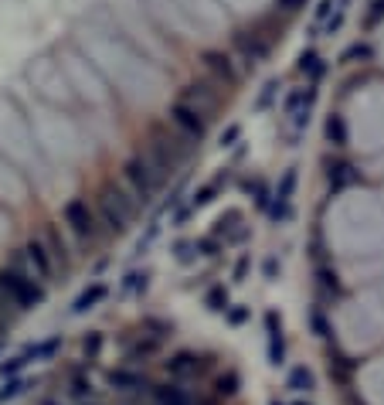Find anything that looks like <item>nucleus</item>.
<instances>
[{
	"mask_svg": "<svg viewBox=\"0 0 384 405\" xmlns=\"http://www.w3.org/2000/svg\"><path fill=\"white\" fill-rule=\"evenodd\" d=\"M96 211H99V218H102V225H105V232L109 235H126L129 232V225L136 221V214H140V208L143 204L133 198V191L119 181H105L102 188H99V195H96Z\"/></svg>",
	"mask_w": 384,
	"mask_h": 405,
	"instance_id": "nucleus-1",
	"label": "nucleus"
},
{
	"mask_svg": "<svg viewBox=\"0 0 384 405\" xmlns=\"http://www.w3.org/2000/svg\"><path fill=\"white\" fill-rule=\"evenodd\" d=\"M0 286L7 290V297L17 304L21 313L38 310V306L48 300V290H44V283H38V276L31 273V262H27L24 249L0 269Z\"/></svg>",
	"mask_w": 384,
	"mask_h": 405,
	"instance_id": "nucleus-2",
	"label": "nucleus"
},
{
	"mask_svg": "<svg viewBox=\"0 0 384 405\" xmlns=\"http://www.w3.org/2000/svg\"><path fill=\"white\" fill-rule=\"evenodd\" d=\"M191 150H194V140H188L184 133H177V130L164 126V123H153V126L146 130V150H143V154H146L167 177H174V174L188 164Z\"/></svg>",
	"mask_w": 384,
	"mask_h": 405,
	"instance_id": "nucleus-3",
	"label": "nucleus"
},
{
	"mask_svg": "<svg viewBox=\"0 0 384 405\" xmlns=\"http://www.w3.org/2000/svg\"><path fill=\"white\" fill-rule=\"evenodd\" d=\"M62 225H65V232L72 235V242L79 249H96L102 242V235H105V225H102L96 204L89 198H68L65 208H62Z\"/></svg>",
	"mask_w": 384,
	"mask_h": 405,
	"instance_id": "nucleus-4",
	"label": "nucleus"
},
{
	"mask_svg": "<svg viewBox=\"0 0 384 405\" xmlns=\"http://www.w3.org/2000/svg\"><path fill=\"white\" fill-rule=\"evenodd\" d=\"M167 181H170V177H167V174H164V171H160V167H157V164L143 154V150H140V154H133V157L123 164V184L133 191V198L143 204V208H146V204H153V198L164 191V184H167Z\"/></svg>",
	"mask_w": 384,
	"mask_h": 405,
	"instance_id": "nucleus-5",
	"label": "nucleus"
},
{
	"mask_svg": "<svg viewBox=\"0 0 384 405\" xmlns=\"http://www.w3.org/2000/svg\"><path fill=\"white\" fill-rule=\"evenodd\" d=\"M62 344H65V337H62V334L44 337V341H38V344H27L24 351H17V354H10L7 361H0V378H17L24 368L41 365V361H51V358L62 351Z\"/></svg>",
	"mask_w": 384,
	"mask_h": 405,
	"instance_id": "nucleus-6",
	"label": "nucleus"
},
{
	"mask_svg": "<svg viewBox=\"0 0 384 405\" xmlns=\"http://www.w3.org/2000/svg\"><path fill=\"white\" fill-rule=\"evenodd\" d=\"M231 45L245 58V69L255 72V65L266 62L272 51V34H266V24H248V27H238L231 34Z\"/></svg>",
	"mask_w": 384,
	"mask_h": 405,
	"instance_id": "nucleus-7",
	"label": "nucleus"
},
{
	"mask_svg": "<svg viewBox=\"0 0 384 405\" xmlns=\"http://www.w3.org/2000/svg\"><path fill=\"white\" fill-rule=\"evenodd\" d=\"M153 385H157V382H153L150 375H143L140 368H129V365H123V368H116V371H109V375H105V389H109V392H116V395H123V399L146 395Z\"/></svg>",
	"mask_w": 384,
	"mask_h": 405,
	"instance_id": "nucleus-8",
	"label": "nucleus"
},
{
	"mask_svg": "<svg viewBox=\"0 0 384 405\" xmlns=\"http://www.w3.org/2000/svg\"><path fill=\"white\" fill-rule=\"evenodd\" d=\"M211 365H214V354H204V351H177V354L167 358V375H170V382H194V378H201Z\"/></svg>",
	"mask_w": 384,
	"mask_h": 405,
	"instance_id": "nucleus-9",
	"label": "nucleus"
},
{
	"mask_svg": "<svg viewBox=\"0 0 384 405\" xmlns=\"http://www.w3.org/2000/svg\"><path fill=\"white\" fill-rule=\"evenodd\" d=\"M201 69H204V75H207L218 89H225V93H231V89L238 86V69H235L231 55L221 51V48L204 51V55H201Z\"/></svg>",
	"mask_w": 384,
	"mask_h": 405,
	"instance_id": "nucleus-10",
	"label": "nucleus"
},
{
	"mask_svg": "<svg viewBox=\"0 0 384 405\" xmlns=\"http://www.w3.org/2000/svg\"><path fill=\"white\" fill-rule=\"evenodd\" d=\"M167 116H170V126H174L177 133H184L188 140H204V133H207V116H204L201 109H194L191 102L174 99L170 109H167Z\"/></svg>",
	"mask_w": 384,
	"mask_h": 405,
	"instance_id": "nucleus-11",
	"label": "nucleus"
},
{
	"mask_svg": "<svg viewBox=\"0 0 384 405\" xmlns=\"http://www.w3.org/2000/svg\"><path fill=\"white\" fill-rule=\"evenodd\" d=\"M160 347H164V341H157L153 334H146V330L136 323V330L123 341V361H126L129 368H140V365L153 361V358L160 354Z\"/></svg>",
	"mask_w": 384,
	"mask_h": 405,
	"instance_id": "nucleus-12",
	"label": "nucleus"
},
{
	"mask_svg": "<svg viewBox=\"0 0 384 405\" xmlns=\"http://www.w3.org/2000/svg\"><path fill=\"white\" fill-rule=\"evenodd\" d=\"M221 96H225V89H218L207 75H204V79H191V82L181 89V99L191 102L194 109H201L207 119H211V112L221 106Z\"/></svg>",
	"mask_w": 384,
	"mask_h": 405,
	"instance_id": "nucleus-13",
	"label": "nucleus"
},
{
	"mask_svg": "<svg viewBox=\"0 0 384 405\" xmlns=\"http://www.w3.org/2000/svg\"><path fill=\"white\" fill-rule=\"evenodd\" d=\"M24 256H27V262H31V273L38 276V283H55V276H58V266H55V259H51V252H48V245H44V238L41 235H31L27 242H24Z\"/></svg>",
	"mask_w": 384,
	"mask_h": 405,
	"instance_id": "nucleus-14",
	"label": "nucleus"
},
{
	"mask_svg": "<svg viewBox=\"0 0 384 405\" xmlns=\"http://www.w3.org/2000/svg\"><path fill=\"white\" fill-rule=\"evenodd\" d=\"M296 181H299V167L292 164V167L283 171L279 188H276V195H272V208H269V214H272V221H276V225H286L289 218H292V195H296Z\"/></svg>",
	"mask_w": 384,
	"mask_h": 405,
	"instance_id": "nucleus-15",
	"label": "nucleus"
},
{
	"mask_svg": "<svg viewBox=\"0 0 384 405\" xmlns=\"http://www.w3.org/2000/svg\"><path fill=\"white\" fill-rule=\"evenodd\" d=\"M41 238H44V245H48V252H51V259H55V266H58V276H68L72 266H75V252H72V245L65 242L62 228H58L55 221H48L44 232H41Z\"/></svg>",
	"mask_w": 384,
	"mask_h": 405,
	"instance_id": "nucleus-16",
	"label": "nucleus"
},
{
	"mask_svg": "<svg viewBox=\"0 0 384 405\" xmlns=\"http://www.w3.org/2000/svg\"><path fill=\"white\" fill-rule=\"evenodd\" d=\"M211 235L214 238H221L225 245H242L245 238H248V225H245V214L238 211V208H228L218 221H214V228H211Z\"/></svg>",
	"mask_w": 384,
	"mask_h": 405,
	"instance_id": "nucleus-17",
	"label": "nucleus"
},
{
	"mask_svg": "<svg viewBox=\"0 0 384 405\" xmlns=\"http://www.w3.org/2000/svg\"><path fill=\"white\" fill-rule=\"evenodd\" d=\"M266 334H269V365L283 368L286 365V330L276 310H266Z\"/></svg>",
	"mask_w": 384,
	"mask_h": 405,
	"instance_id": "nucleus-18",
	"label": "nucleus"
},
{
	"mask_svg": "<svg viewBox=\"0 0 384 405\" xmlns=\"http://www.w3.org/2000/svg\"><path fill=\"white\" fill-rule=\"evenodd\" d=\"M65 395L72 399V402H92V395H96V385H92V375H89V365H79V368H72L68 371V378H65Z\"/></svg>",
	"mask_w": 384,
	"mask_h": 405,
	"instance_id": "nucleus-19",
	"label": "nucleus"
},
{
	"mask_svg": "<svg viewBox=\"0 0 384 405\" xmlns=\"http://www.w3.org/2000/svg\"><path fill=\"white\" fill-rule=\"evenodd\" d=\"M327 371L337 385H350V378L357 375V361L347 358L337 344H327Z\"/></svg>",
	"mask_w": 384,
	"mask_h": 405,
	"instance_id": "nucleus-20",
	"label": "nucleus"
},
{
	"mask_svg": "<svg viewBox=\"0 0 384 405\" xmlns=\"http://www.w3.org/2000/svg\"><path fill=\"white\" fill-rule=\"evenodd\" d=\"M146 399H150V405H194V399L181 382H157L146 392Z\"/></svg>",
	"mask_w": 384,
	"mask_h": 405,
	"instance_id": "nucleus-21",
	"label": "nucleus"
},
{
	"mask_svg": "<svg viewBox=\"0 0 384 405\" xmlns=\"http://www.w3.org/2000/svg\"><path fill=\"white\" fill-rule=\"evenodd\" d=\"M105 297H109V286L102 283V280H92L79 297H75V304H72V317H82V313H89V310H96V306L105 304Z\"/></svg>",
	"mask_w": 384,
	"mask_h": 405,
	"instance_id": "nucleus-22",
	"label": "nucleus"
},
{
	"mask_svg": "<svg viewBox=\"0 0 384 405\" xmlns=\"http://www.w3.org/2000/svg\"><path fill=\"white\" fill-rule=\"evenodd\" d=\"M296 72H299L309 86H316V82L327 75V62H323V55H320V51L303 48V51H299V58H296Z\"/></svg>",
	"mask_w": 384,
	"mask_h": 405,
	"instance_id": "nucleus-23",
	"label": "nucleus"
},
{
	"mask_svg": "<svg viewBox=\"0 0 384 405\" xmlns=\"http://www.w3.org/2000/svg\"><path fill=\"white\" fill-rule=\"evenodd\" d=\"M323 171H327V188H330L333 195L357 181V174H354V167H350L347 160H333V157H327V160H323Z\"/></svg>",
	"mask_w": 384,
	"mask_h": 405,
	"instance_id": "nucleus-24",
	"label": "nucleus"
},
{
	"mask_svg": "<svg viewBox=\"0 0 384 405\" xmlns=\"http://www.w3.org/2000/svg\"><path fill=\"white\" fill-rule=\"evenodd\" d=\"M238 389H242V375L235 371V368H225V371H218L214 375V382H211V395L214 399H235L238 395Z\"/></svg>",
	"mask_w": 384,
	"mask_h": 405,
	"instance_id": "nucleus-25",
	"label": "nucleus"
},
{
	"mask_svg": "<svg viewBox=\"0 0 384 405\" xmlns=\"http://www.w3.org/2000/svg\"><path fill=\"white\" fill-rule=\"evenodd\" d=\"M286 389L296 392V395H313V392H316V375H313L306 365H296V368H289Z\"/></svg>",
	"mask_w": 384,
	"mask_h": 405,
	"instance_id": "nucleus-26",
	"label": "nucleus"
},
{
	"mask_svg": "<svg viewBox=\"0 0 384 405\" xmlns=\"http://www.w3.org/2000/svg\"><path fill=\"white\" fill-rule=\"evenodd\" d=\"M323 140L333 147V150H344L347 147V119L340 112H330L327 123H323Z\"/></svg>",
	"mask_w": 384,
	"mask_h": 405,
	"instance_id": "nucleus-27",
	"label": "nucleus"
},
{
	"mask_svg": "<svg viewBox=\"0 0 384 405\" xmlns=\"http://www.w3.org/2000/svg\"><path fill=\"white\" fill-rule=\"evenodd\" d=\"M150 273L146 269H133V273H126L123 276V283H119V297H143L146 290H150Z\"/></svg>",
	"mask_w": 384,
	"mask_h": 405,
	"instance_id": "nucleus-28",
	"label": "nucleus"
},
{
	"mask_svg": "<svg viewBox=\"0 0 384 405\" xmlns=\"http://www.w3.org/2000/svg\"><path fill=\"white\" fill-rule=\"evenodd\" d=\"M228 177H231V174L225 171V174H218L214 181H207L204 188H197V191H194V198H191V208H207V204H211L214 198H218L221 184H228Z\"/></svg>",
	"mask_w": 384,
	"mask_h": 405,
	"instance_id": "nucleus-29",
	"label": "nucleus"
},
{
	"mask_svg": "<svg viewBox=\"0 0 384 405\" xmlns=\"http://www.w3.org/2000/svg\"><path fill=\"white\" fill-rule=\"evenodd\" d=\"M316 286H320V293H327V297H340V293H344L340 276H337L333 266H316Z\"/></svg>",
	"mask_w": 384,
	"mask_h": 405,
	"instance_id": "nucleus-30",
	"label": "nucleus"
},
{
	"mask_svg": "<svg viewBox=\"0 0 384 405\" xmlns=\"http://www.w3.org/2000/svg\"><path fill=\"white\" fill-rule=\"evenodd\" d=\"M102 347H105V334H102V330H89V334L82 337V365H96Z\"/></svg>",
	"mask_w": 384,
	"mask_h": 405,
	"instance_id": "nucleus-31",
	"label": "nucleus"
},
{
	"mask_svg": "<svg viewBox=\"0 0 384 405\" xmlns=\"http://www.w3.org/2000/svg\"><path fill=\"white\" fill-rule=\"evenodd\" d=\"M279 93H283V82H279V79H266V82H262V93L255 96V106H252V109H255V112L272 109V102L279 99Z\"/></svg>",
	"mask_w": 384,
	"mask_h": 405,
	"instance_id": "nucleus-32",
	"label": "nucleus"
},
{
	"mask_svg": "<svg viewBox=\"0 0 384 405\" xmlns=\"http://www.w3.org/2000/svg\"><path fill=\"white\" fill-rule=\"evenodd\" d=\"M371 58H374V48H371L368 41H354V45L344 51L340 62H344V65H368Z\"/></svg>",
	"mask_w": 384,
	"mask_h": 405,
	"instance_id": "nucleus-33",
	"label": "nucleus"
},
{
	"mask_svg": "<svg viewBox=\"0 0 384 405\" xmlns=\"http://www.w3.org/2000/svg\"><path fill=\"white\" fill-rule=\"evenodd\" d=\"M245 195L255 201V208H262V211H269V208H272V195H269V188H266V181H262V177L245 181Z\"/></svg>",
	"mask_w": 384,
	"mask_h": 405,
	"instance_id": "nucleus-34",
	"label": "nucleus"
},
{
	"mask_svg": "<svg viewBox=\"0 0 384 405\" xmlns=\"http://www.w3.org/2000/svg\"><path fill=\"white\" fill-rule=\"evenodd\" d=\"M204 306L211 310V313H228V306H231V297H228V290L225 286H211L207 293H204Z\"/></svg>",
	"mask_w": 384,
	"mask_h": 405,
	"instance_id": "nucleus-35",
	"label": "nucleus"
},
{
	"mask_svg": "<svg viewBox=\"0 0 384 405\" xmlns=\"http://www.w3.org/2000/svg\"><path fill=\"white\" fill-rule=\"evenodd\" d=\"M174 259L181 262V266H191L201 259V252H197V242H188V238H181L177 245H174Z\"/></svg>",
	"mask_w": 384,
	"mask_h": 405,
	"instance_id": "nucleus-36",
	"label": "nucleus"
},
{
	"mask_svg": "<svg viewBox=\"0 0 384 405\" xmlns=\"http://www.w3.org/2000/svg\"><path fill=\"white\" fill-rule=\"evenodd\" d=\"M197 242V252L204 256V259H214V256H221L228 245L221 242V238H214V235H204V238H194Z\"/></svg>",
	"mask_w": 384,
	"mask_h": 405,
	"instance_id": "nucleus-37",
	"label": "nucleus"
},
{
	"mask_svg": "<svg viewBox=\"0 0 384 405\" xmlns=\"http://www.w3.org/2000/svg\"><path fill=\"white\" fill-rule=\"evenodd\" d=\"M248 317H252V306L231 304V306H228V313H225V323H228V327H245V323H248Z\"/></svg>",
	"mask_w": 384,
	"mask_h": 405,
	"instance_id": "nucleus-38",
	"label": "nucleus"
},
{
	"mask_svg": "<svg viewBox=\"0 0 384 405\" xmlns=\"http://www.w3.org/2000/svg\"><path fill=\"white\" fill-rule=\"evenodd\" d=\"M333 7H337V0H316V7H313V27H327L330 17H333Z\"/></svg>",
	"mask_w": 384,
	"mask_h": 405,
	"instance_id": "nucleus-39",
	"label": "nucleus"
},
{
	"mask_svg": "<svg viewBox=\"0 0 384 405\" xmlns=\"http://www.w3.org/2000/svg\"><path fill=\"white\" fill-rule=\"evenodd\" d=\"M17 317H21V310H17V304H14V300L7 297V290L0 286V320L14 327V320H17Z\"/></svg>",
	"mask_w": 384,
	"mask_h": 405,
	"instance_id": "nucleus-40",
	"label": "nucleus"
},
{
	"mask_svg": "<svg viewBox=\"0 0 384 405\" xmlns=\"http://www.w3.org/2000/svg\"><path fill=\"white\" fill-rule=\"evenodd\" d=\"M238 140H242V126H238V123H228V126L221 130V136H218V147L228 150V147H235Z\"/></svg>",
	"mask_w": 384,
	"mask_h": 405,
	"instance_id": "nucleus-41",
	"label": "nucleus"
},
{
	"mask_svg": "<svg viewBox=\"0 0 384 405\" xmlns=\"http://www.w3.org/2000/svg\"><path fill=\"white\" fill-rule=\"evenodd\" d=\"M381 21H384V0H374L371 10H368V17H364V24H368V27H378Z\"/></svg>",
	"mask_w": 384,
	"mask_h": 405,
	"instance_id": "nucleus-42",
	"label": "nucleus"
},
{
	"mask_svg": "<svg viewBox=\"0 0 384 405\" xmlns=\"http://www.w3.org/2000/svg\"><path fill=\"white\" fill-rule=\"evenodd\" d=\"M309 323H313V330H316V337H323V341H330V327H327V320H323V313H320V310H313V317H309Z\"/></svg>",
	"mask_w": 384,
	"mask_h": 405,
	"instance_id": "nucleus-43",
	"label": "nucleus"
},
{
	"mask_svg": "<svg viewBox=\"0 0 384 405\" xmlns=\"http://www.w3.org/2000/svg\"><path fill=\"white\" fill-rule=\"evenodd\" d=\"M306 3H309V0H276V10H283V14H299Z\"/></svg>",
	"mask_w": 384,
	"mask_h": 405,
	"instance_id": "nucleus-44",
	"label": "nucleus"
},
{
	"mask_svg": "<svg viewBox=\"0 0 384 405\" xmlns=\"http://www.w3.org/2000/svg\"><path fill=\"white\" fill-rule=\"evenodd\" d=\"M245 273H248V256H242V259L235 262V273H231V280H235V283H245Z\"/></svg>",
	"mask_w": 384,
	"mask_h": 405,
	"instance_id": "nucleus-45",
	"label": "nucleus"
},
{
	"mask_svg": "<svg viewBox=\"0 0 384 405\" xmlns=\"http://www.w3.org/2000/svg\"><path fill=\"white\" fill-rule=\"evenodd\" d=\"M276 273H279V262L272 256V259H266V280H276Z\"/></svg>",
	"mask_w": 384,
	"mask_h": 405,
	"instance_id": "nucleus-46",
	"label": "nucleus"
},
{
	"mask_svg": "<svg viewBox=\"0 0 384 405\" xmlns=\"http://www.w3.org/2000/svg\"><path fill=\"white\" fill-rule=\"evenodd\" d=\"M7 330H10V323H3V320H0V347H3V341H7Z\"/></svg>",
	"mask_w": 384,
	"mask_h": 405,
	"instance_id": "nucleus-47",
	"label": "nucleus"
},
{
	"mask_svg": "<svg viewBox=\"0 0 384 405\" xmlns=\"http://www.w3.org/2000/svg\"><path fill=\"white\" fill-rule=\"evenodd\" d=\"M41 405H68V402H58V399H44ZM82 405H96V402H82Z\"/></svg>",
	"mask_w": 384,
	"mask_h": 405,
	"instance_id": "nucleus-48",
	"label": "nucleus"
},
{
	"mask_svg": "<svg viewBox=\"0 0 384 405\" xmlns=\"http://www.w3.org/2000/svg\"><path fill=\"white\" fill-rule=\"evenodd\" d=\"M269 405H283V402H279V399H272V402H269Z\"/></svg>",
	"mask_w": 384,
	"mask_h": 405,
	"instance_id": "nucleus-49",
	"label": "nucleus"
},
{
	"mask_svg": "<svg viewBox=\"0 0 384 405\" xmlns=\"http://www.w3.org/2000/svg\"><path fill=\"white\" fill-rule=\"evenodd\" d=\"M292 405H313V402H292Z\"/></svg>",
	"mask_w": 384,
	"mask_h": 405,
	"instance_id": "nucleus-50",
	"label": "nucleus"
}]
</instances>
